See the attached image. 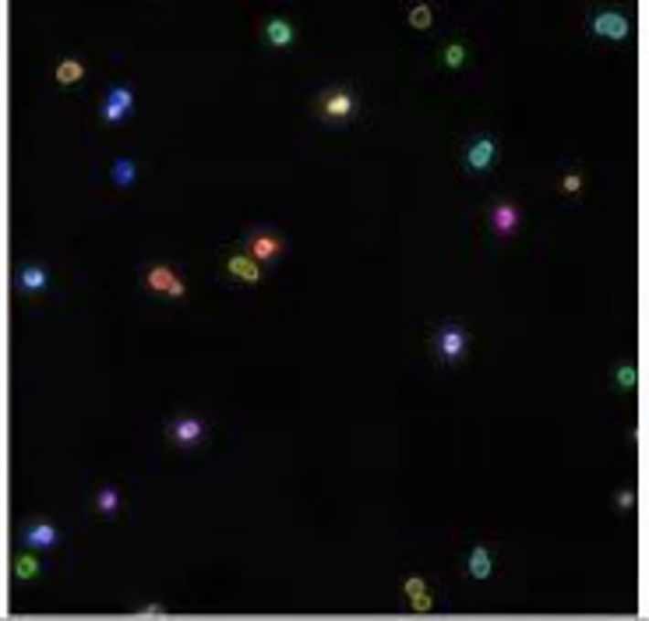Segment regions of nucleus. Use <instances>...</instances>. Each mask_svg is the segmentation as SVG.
I'll return each instance as SVG.
<instances>
[{"mask_svg":"<svg viewBox=\"0 0 649 621\" xmlns=\"http://www.w3.org/2000/svg\"><path fill=\"white\" fill-rule=\"evenodd\" d=\"M314 121L332 131H343L360 121L364 113V92L356 81H328L324 89H318V96L311 102Z\"/></svg>","mask_w":649,"mask_h":621,"instance_id":"obj_1","label":"nucleus"},{"mask_svg":"<svg viewBox=\"0 0 649 621\" xmlns=\"http://www.w3.org/2000/svg\"><path fill=\"white\" fill-rule=\"evenodd\" d=\"M470 349H473V332L470 325L445 318V322H434L427 328V357L431 364L438 368H459L470 360Z\"/></svg>","mask_w":649,"mask_h":621,"instance_id":"obj_2","label":"nucleus"},{"mask_svg":"<svg viewBox=\"0 0 649 621\" xmlns=\"http://www.w3.org/2000/svg\"><path fill=\"white\" fill-rule=\"evenodd\" d=\"M501 163V138L495 131H470L459 138V170L466 177H480L495 174Z\"/></svg>","mask_w":649,"mask_h":621,"instance_id":"obj_3","label":"nucleus"},{"mask_svg":"<svg viewBox=\"0 0 649 621\" xmlns=\"http://www.w3.org/2000/svg\"><path fill=\"white\" fill-rule=\"evenodd\" d=\"M632 15L624 7H593L586 15V36L597 39V43H611V47H622L632 39Z\"/></svg>","mask_w":649,"mask_h":621,"instance_id":"obj_4","label":"nucleus"},{"mask_svg":"<svg viewBox=\"0 0 649 621\" xmlns=\"http://www.w3.org/2000/svg\"><path fill=\"white\" fill-rule=\"evenodd\" d=\"M240 248L248 251L250 258L258 262V265H265V269H272V265H279L282 258H286V233L279 230V226L272 223H261V226H250L248 233L237 241Z\"/></svg>","mask_w":649,"mask_h":621,"instance_id":"obj_5","label":"nucleus"},{"mask_svg":"<svg viewBox=\"0 0 649 621\" xmlns=\"http://www.w3.org/2000/svg\"><path fill=\"white\" fill-rule=\"evenodd\" d=\"M142 290L152 294V297H163V300H184L187 297V275L180 273V265L174 262H149L142 265Z\"/></svg>","mask_w":649,"mask_h":621,"instance_id":"obj_6","label":"nucleus"},{"mask_svg":"<svg viewBox=\"0 0 649 621\" xmlns=\"http://www.w3.org/2000/svg\"><path fill=\"white\" fill-rule=\"evenodd\" d=\"M134 110H138L134 85L131 81H113V85H106V92L96 102V121L102 127H121L134 117Z\"/></svg>","mask_w":649,"mask_h":621,"instance_id":"obj_7","label":"nucleus"},{"mask_svg":"<svg viewBox=\"0 0 649 621\" xmlns=\"http://www.w3.org/2000/svg\"><path fill=\"white\" fill-rule=\"evenodd\" d=\"M219 279H223L226 286H244V290H250V286H261V283H265V265H258L240 244H226L223 258H219Z\"/></svg>","mask_w":649,"mask_h":621,"instance_id":"obj_8","label":"nucleus"},{"mask_svg":"<svg viewBox=\"0 0 649 621\" xmlns=\"http://www.w3.org/2000/svg\"><path fill=\"white\" fill-rule=\"evenodd\" d=\"M526 223V212L519 209V201L505 198H491L484 205V226H487V233L495 237V241H512V237H519V230Z\"/></svg>","mask_w":649,"mask_h":621,"instance_id":"obj_9","label":"nucleus"},{"mask_svg":"<svg viewBox=\"0 0 649 621\" xmlns=\"http://www.w3.org/2000/svg\"><path fill=\"white\" fill-rule=\"evenodd\" d=\"M208 434H212V423L198 413H174L166 421V442L176 452H195L208 442Z\"/></svg>","mask_w":649,"mask_h":621,"instance_id":"obj_10","label":"nucleus"},{"mask_svg":"<svg viewBox=\"0 0 649 621\" xmlns=\"http://www.w3.org/2000/svg\"><path fill=\"white\" fill-rule=\"evenodd\" d=\"M399 594L410 615H431V611H438L442 586H438L431 575H424V572H410V575L402 579Z\"/></svg>","mask_w":649,"mask_h":621,"instance_id":"obj_11","label":"nucleus"},{"mask_svg":"<svg viewBox=\"0 0 649 621\" xmlns=\"http://www.w3.org/2000/svg\"><path fill=\"white\" fill-rule=\"evenodd\" d=\"M258 43L265 47V50H293L300 43V26L297 18H290V15H265L261 22H258Z\"/></svg>","mask_w":649,"mask_h":621,"instance_id":"obj_12","label":"nucleus"},{"mask_svg":"<svg viewBox=\"0 0 649 621\" xmlns=\"http://www.w3.org/2000/svg\"><path fill=\"white\" fill-rule=\"evenodd\" d=\"M459 562H463V575L470 583H487L498 572V547L487 544V541H470L463 547Z\"/></svg>","mask_w":649,"mask_h":621,"instance_id":"obj_13","label":"nucleus"},{"mask_svg":"<svg viewBox=\"0 0 649 621\" xmlns=\"http://www.w3.org/2000/svg\"><path fill=\"white\" fill-rule=\"evenodd\" d=\"M18 541L28 551H39L47 554L53 547H60V526L53 519H43V516H28L22 526H18Z\"/></svg>","mask_w":649,"mask_h":621,"instance_id":"obj_14","label":"nucleus"},{"mask_svg":"<svg viewBox=\"0 0 649 621\" xmlns=\"http://www.w3.org/2000/svg\"><path fill=\"white\" fill-rule=\"evenodd\" d=\"M53 286V275L50 269L43 265V262H22L18 265V273H15V290L22 294V297H47Z\"/></svg>","mask_w":649,"mask_h":621,"instance_id":"obj_15","label":"nucleus"},{"mask_svg":"<svg viewBox=\"0 0 649 621\" xmlns=\"http://www.w3.org/2000/svg\"><path fill=\"white\" fill-rule=\"evenodd\" d=\"M438 22H442V7L431 4V0L402 7V28H410L413 36H434V32H438Z\"/></svg>","mask_w":649,"mask_h":621,"instance_id":"obj_16","label":"nucleus"},{"mask_svg":"<svg viewBox=\"0 0 649 621\" xmlns=\"http://www.w3.org/2000/svg\"><path fill=\"white\" fill-rule=\"evenodd\" d=\"M438 64L445 71H466L473 64V47L463 36H449V39L438 43Z\"/></svg>","mask_w":649,"mask_h":621,"instance_id":"obj_17","label":"nucleus"},{"mask_svg":"<svg viewBox=\"0 0 649 621\" xmlns=\"http://www.w3.org/2000/svg\"><path fill=\"white\" fill-rule=\"evenodd\" d=\"M121 509H124V491H121V484H102V487H96V495H92V516L113 519V516H121Z\"/></svg>","mask_w":649,"mask_h":621,"instance_id":"obj_18","label":"nucleus"},{"mask_svg":"<svg viewBox=\"0 0 649 621\" xmlns=\"http://www.w3.org/2000/svg\"><path fill=\"white\" fill-rule=\"evenodd\" d=\"M106 177H110V187L124 195V191H131V187L138 184V163H134L131 155H113Z\"/></svg>","mask_w":649,"mask_h":621,"instance_id":"obj_19","label":"nucleus"},{"mask_svg":"<svg viewBox=\"0 0 649 621\" xmlns=\"http://www.w3.org/2000/svg\"><path fill=\"white\" fill-rule=\"evenodd\" d=\"M558 191L565 201H579L586 195V174L579 163H561V177H558Z\"/></svg>","mask_w":649,"mask_h":621,"instance_id":"obj_20","label":"nucleus"},{"mask_svg":"<svg viewBox=\"0 0 649 621\" xmlns=\"http://www.w3.org/2000/svg\"><path fill=\"white\" fill-rule=\"evenodd\" d=\"M57 85L60 89H71V85H81V78H85V64H81V57H60V64H57Z\"/></svg>","mask_w":649,"mask_h":621,"instance_id":"obj_21","label":"nucleus"},{"mask_svg":"<svg viewBox=\"0 0 649 621\" xmlns=\"http://www.w3.org/2000/svg\"><path fill=\"white\" fill-rule=\"evenodd\" d=\"M15 575H18L22 583L36 579V575H43V554H39V551H28V547H22V551L15 554Z\"/></svg>","mask_w":649,"mask_h":621,"instance_id":"obj_22","label":"nucleus"},{"mask_svg":"<svg viewBox=\"0 0 649 621\" xmlns=\"http://www.w3.org/2000/svg\"><path fill=\"white\" fill-rule=\"evenodd\" d=\"M611 381H614L618 392H635V385H639V364H635L632 357L618 360V364H614V374H611Z\"/></svg>","mask_w":649,"mask_h":621,"instance_id":"obj_23","label":"nucleus"},{"mask_svg":"<svg viewBox=\"0 0 649 621\" xmlns=\"http://www.w3.org/2000/svg\"><path fill=\"white\" fill-rule=\"evenodd\" d=\"M635 501H639L635 484H622V487L614 491V512H618V516H628V512L635 509Z\"/></svg>","mask_w":649,"mask_h":621,"instance_id":"obj_24","label":"nucleus"},{"mask_svg":"<svg viewBox=\"0 0 649 621\" xmlns=\"http://www.w3.org/2000/svg\"><path fill=\"white\" fill-rule=\"evenodd\" d=\"M134 615H142V618H163V615H170V611H166L163 604H155V600H152V604H142V607H134Z\"/></svg>","mask_w":649,"mask_h":621,"instance_id":"obj_25","label":"nucleus"}]
</instances>
